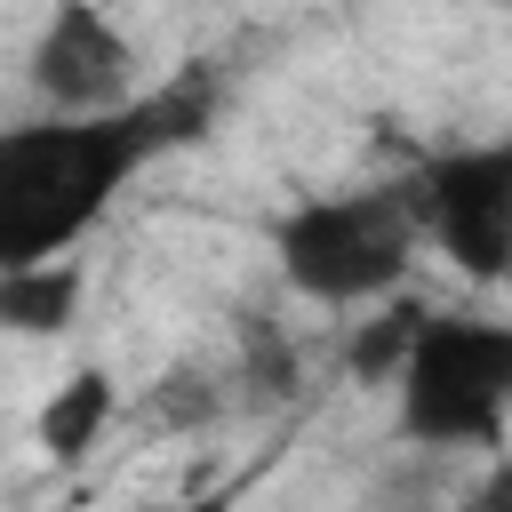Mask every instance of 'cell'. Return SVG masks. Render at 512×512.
<instances>
[{
	"label": "cell",
	"instance_id": "cell-1",
	"mask_svg": "<svg viewBox=\"0 0 512 512\" xmlns=\"http://www.w3.org/2000/svg\"><path fill=\"white\" fill-rule=\"evenodd\" d=\"M216 104H224L216 72H176L96 120H64V112L8 120L0 128V272L72 256L160 152L200 144L216 128Z\"/></svg>",
	"mask_w": 512,
	"mask_h": 512
},
{
	"label": "cell",
	"instance_id": "cell-9",
	"mask_svg": "<svg viewBox=\"0 0 512 512\" xmlns=\"http://www.w3.org/2000/svg\"><path fill=\"white\" fill-rule=\"evenodd\" d=\"M136 512H240V488H200V496H160V504H136Z\"/></svg>",
	"mask_w": 512,
	"mask_h": 512
},
{
	"label": "cell",
	"instance_id": "cell-5",
	"mask_svg": "<svg viewBox=\"0 0 512 512\" xmlns=\"http://www.w3.org/2000/svg\"><path fill=\"white\" fill-rule=\"evenodd\" d=\"M136 40L120 32V16L104 0H56L32 32V56H24V80L40 96V112H64V120H96V112H120L144 72H136Z\"/></svg>",
	"mask_w": 512,
	"mask_h": 512
},
{
	"label": "cell",
	"instance_id": "cell-2",
	"mask_svg": "<svg viewBox=\"0 0 512 512\" xmlns=\"http://www.w3.org/2000/svg\"><path fill=\"white\" fill-rule=\"evenodd\" d=\"M416 208L408 184H352V192H312L272 216V256L280 280L304 304H384L416 272Z\"/></svg>",
	"mask_w": 512,
	"mask_h": 512
},
{
	"label": "cell",
	"instance_id": "cell-4",
	"mask_svg": "<svg viewBox=\"0 0 512 512\" xmlns=\"http://www.w3.org/2000/svg\"><path fill=\"white\" fill-rule=\"evenodd\" d=\"M408 208H416V240L440 248L472 288H496L512 272V144H448L432 160H416L408 176Z\"/></svg>",
	"mask_w": 512,
	"mask_h": 512
},
{
	"label": "cell",
	"instance_id": "cell-3",
	"mask_svg": "<svg viewBox=\"0 0 512 512\" xmlns=\"http://www.w3.org/2000/svg\"><path fill=\"white\" fill-rule=\"evenodd\" d=\"M392 424L416 448H496L512 424V320L424 304L392 368Z\"/></svg>",
	"mask_w": 512,
	"mask_h": 512
},
{
	"label": "cell",
	"instance_id": "cell-8",
	"mask_svg": "<svg viewBox=\"0 0 512 512\" xmlns=\"http://www.w3.org/2000/svg\"><path fill=\"white\" fill-rule=\"evenodd\" d=\"M416 312H424V304L384 296V304H376V312L352 328V344H344L352 384H392V368H400V352H408V336H416Z\"/></svg>",
	"mask_w": 512,
	"mask_h": 512
},
{
	"label": "cell",
	"instance_id": "cell-7",
	"mask_svg": "<svg viewBox=\"0 0 512 512\" xmlns=\"http://www.w3.org/2000/svg\"><path fill=\"white\" fill-rule=\"evenodd\" d=\"M88 304L80 256H48L24 272H0V336H64Z\"/></svg>",
	"mask_w": 512,
	"mask_h": 512
},
{
	"label": "cell",
	"instance_id": "cell-6",
	"mask_svg": "<svg viewBox=\"0 0 512 512\" xmlns=\"http://www.w3.org/2000/svg\"><path fill=\"white\" fill-rule=\"evenodd\" d=\"M112 416H120V384H112V368H72V376L40 400V416H32V448H40L48 464H80V456H96V440L112 432Z\"/></svg>",
	"mask_w": 512,
	"mask_h": 512
}]
</instances>
